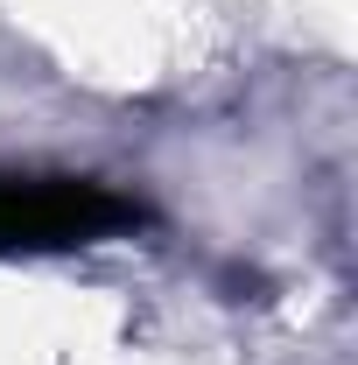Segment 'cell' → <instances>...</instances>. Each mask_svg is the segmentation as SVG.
I'll return each mask as SVG.
<instances>
[{"mask_svg":"<svg viewBox=\"0 0 358 365\" xmlns=\"http://www.w3.org/2000/svg\"><path fill=\"white\" fill-rule=\"evenodd\" d=\"M127 218L98 182H0V246H63Z\"/></svg>","mask_w":358,"mask_h":365,"instance_id":"6da1fadb","label":"cell"}]
</instances>
